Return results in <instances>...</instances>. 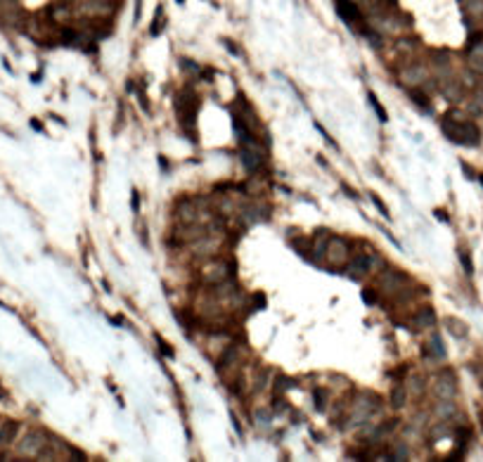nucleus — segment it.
<instances>
[{
    "instance_id": "1",
    "label": "nucleus",
    "mask_w": 483,
    "mask_h": 462,
    "mask_svg": "<svg viewBox=\"0 0 483 462\" xmlns=\"http://www.w3.org/2000/svg\"><path fill=\"white\" fill-rule=\"evenodd\" d=\"M443 135H446L450 142H455V145H466V147H474V145L481 142V130L476 128L469 119H465V121H455V119L443 116Z\"/></svg>"
},
{
    "instance_id": "2",
    "label": "nucleus",
    "mask_w": 483,
    "mask_h": 462,
    "mask_svg": "<svg viewBox=\"0 0 483 462\" xmlns=\"http://www.w3.org/2000/svg\"><path fill=\"white\" fill-rule=\"evenodd\" d=\"M379 268H386L381 256H376V254H358V256H351V261L343 268V273L351 280H360V277L370 275V273H376Z\"/></svg>"
},
{
    "instance_id": "3",
    "label": "nucleus",
    "mask_w": 483,
    "mask_h": 462,
    "mask_svg": "<svg viewBox=\"0 0 483 462\" xmlns=\"http://www.w3.org/2000/svg\"><path fill=\"white\" fill-rule=\"evenodd\" d=\"M410 275H405L403 270H395V268H384V273H379V277H376V287L391 296L403 294L410 287Z\"/></svg>"
},
{
    "instance_id": "4",
    "label": "nucleus",
    "mask_w": 483,
    "mask_h": 462,
    "mask_svg": "<svg viewBox=\"0 0 483 462\" xmlns=\"http://www.w3.org/2000/svg\"><path fill=\"white\" fill-rule=\"evenodd\" d=\"M375 410H379V398L375 393H360L353 403V410L348 415V425H362L370 417H375Z\"/></svg>"
},
{
    "instance_id": "5",
    "label": "nucleus",
    "mask_w": 483,
    "mask_h": 462,
    "mask_svg": "<svg viewBox=\"0 0 483 462\" xmlns=\"http://www.w3.org/2000/svg\"><path fill=\"white\" fill-rule=\"evenodd\" d=\"M322 259L329 261V266H334L337 270L346 268V263L351 261V244L343 240V237H329Z\"/></svg>"
},
{
    "instance_id": "6",
    "label": "nucleus",
    "mask_w": 483,
    "mask_h": 462,
    "mask_svg": "<svg viewBox=\"0 0 483 462\" xmlns=\"http://www.w3.org/2000/svg\"><path fill=\"white\" fill-rule=\"evenodd\" d=\"M48 445V436L40 431V429H31L24 434V439L19 441L17 450H19V458H26V460H34L40 455V450Z\"/></svg>"
},
{
    "instance_id": "7",
    "label": "nucleus",
    "mask_w": 483,
    "mask_h": 462,
    "mask_svg": "<svg viewBox=\"0 0 483 462\" xmlns=\"http://www.w3.org/2000/svg\"><path fill=\"white\" fill-rule=\"evenodd\" d=\"M431 393L438 398V401H452L457 396V379L452 374V370H443L433 377L431 382Z\"/></svg>"
},
{
    "instance_id": "8",
    "label": "nucleus",
    "mask_w": 483,
    "mask_h": 462,
    "mask_svg": "<svg viewBox=\"0 0 483 462\" xmlns=\"http://www.w3.org/2000/svg\"><path fill=\"white\" fill-rule=\"evenodd\" d=\"M337 12H339V17L353 29V31H358L362 36H367L370 31L365 29V21H362V15H360L358 5L353 2V0H337Z\"/></svg>"
},
{
    "instance_id": "9",
    "label": "nucleus",
    "mask_w": 483,
    "mask_h": 462,
    "mask_svg": "<svg viewBox=\"0 0 483 462\" xmlns=\"http://www.w3.org/2000/svg\"><path fill=\"white\" fill-rule=\"evenodd\" d=\"M239 360H242V351L237 344H230L225 351L220 353V360H218V372L223 379H230L239 372Z\"/></svg>"
},
{
    "instance_id": "10",
    "label": "nucleus",
    "mask_w": 483,
    "mask_h": 462,
    "mask_svg": "<svg viewBox=\"0 0 483 462\" xmlns=\"http://www.w3.org/2000/svg\"><path fill=\"white\" fill-rule=\"evenodd\" d=\"M233 273H234V263H230V261H209L201 268V277L209 284H218V282L228 280Z\"/></svg>"
},
{
    "instance_id": "11",
    "label": "nucleus",
    "mask_w": 483,
    "mask_h": 462,
    "mask_svg": "<svg viewBox=\"0 0 483 462\" xmlns=\"http://www.w3.org/2000/svg\"><path fill=\"white\" fill-rule=\"evenodd\" d=\"M427 76H429V71H427V67H424V64H412V67H408V69H403V71L398 74V78H400L405 86L417 88V86H422V83L427 81Z\"/></svg>"
},
{
    "instance_id": "12",
    "label": "nucleus",
    "mask_w": 483,
    "mask_h": 462,
    "mask_svg": "<svg viewBox=\"0 0 483 462\" xmlns=\"http://www.w3.org/2000/svg\"><path fill=\"white\" fill-rule=\"evenodd\" d=\"M190 249H192V254H195V256H204V259H209V256H214L215 251L220 249V240L201 235L199 240H192Z\"/></svg>"
},
{
    "instance_id": "13",
    "label": "nucleus",
    "mask_w": 483,
    "mask_h": 462,
    "mask_svg": "<svg viewBox=\"0 0 483 462\" xmlns=\"http://www.w3.org/2000/svg\"><path fill=\"white\" fill-rule=\"evenodd\" d=\"M24 17L17 0H0V19L7 24H19Z\"/></svg>"
},
{
    "instance_id": "14",
    "label": "nucleus",
    "mask_w": 483,
    "mask_h": 462,
    "mask_svg": "<svg viewBox=\"0 0 483 462\" xmlns=\"http://www.w3.org/2000/svg\"><path fill=\"white\" fill-rule=\"evenodd\" d=\"M239 161H242L247 173H256V171H261V152L251 147H242L239 149Z\"/></svg>"
},
{
    "instance_id": "15",
    "label": "nucleus",
    "mask_w": 483,
    "mask_h": 462,
    "mask_svg": "<svg viewBox=\"0 0 483 462\" xmlns=\"http://www.w3.org/2000/svg\"><path fill=\"white\" fill-rule=\"evenodd\" d=\"M433 322H436V313H433L431 306H422L417 313L412 315V327L414 330H429Z\"/></svg>"
},
{
    "instance_id": "16",
    "label": "nucleus",
    "mask_w": 483,
    "mask_h": 462,
    "mask_svg": "<svg viewBox=\"0 0 483 462\" xmlns=\"http://www.w3.org/2000/svg\"><path fill=\"white\" fill-rule=\"evenodd\" d=\"M443 325H446V330L450 332V337H455V339H466V337H469V325H466L465 320L455 318V315L446 318Z\"/></svg>"
},
{
    "instance_id": "17",
    "label": "nucleus",
    "mask_w": 483,
    "mask_h": 462,
    "mask_svg": "<svg viewBox=\"0 0 483 462\" xmlns=\"http://www.w3.org/2000/svg\"><path fill=\"white\" fill-rule=\"evenodd\" d=\"M424 353H427V358L443 360V358H446V344H443V339H441L438 334H431L427 346H424Z\"/></svg>"
},
{
    "instance_id": "18",
    "label": "nucleus",
    "mask_w": 483,
    "mask_h": 462,
    "mask_svg": "<svg viewBox=\"0 0 483 462\" xmlns=\"http://www.w3.org/2000/svg\"><path fill=\"white\" fill-rule=\"evenodd\" d=\"M441 88H443L446 100H450V102H457V100H462V95H465V88H462L460 81H443Z\"/></svg>"
},
{
    "instance_id": "19",
    "label": "nucleus",
    "mask_w": 483,
    "mask_h": 462,
    "mask_svg": "<svg viewBox=\"0 0 483 462\" xmlns=\"http://www.w3.org/2000/svg\"><path fill=\"white\" fill-rule=\"evenodd\" d=\"M457 408H455V403L452 401H438L436 403V415H438V420H446V422H450V420H455L457 417Z\"/></svg>"
},
{
    "instance_id": "20",
    "label": "nucleus",
    "mask_w": 483,
    "mask_h": 462,
    "mask_svg": "<svg viewBox=\"0 0 483 462\" xmlns=\"http://www.w3.org/2000/svg\"><path fill=\"white\" fill-rule=\"evenodd\" d=\"M450 434H452V426H450V422L441 420V425H436V426H431V429H429V441H431V444H438V441L447 439Z\"/></svg>"
},
{
    "instance_id": "21",
    "label": "nucleus",
    "mask_w": 483,
    "mask_h": 462,
    "mask_svg": "<svg viewBox=\"0 0 483 462\" xmlns=\"http://www.w3.org/2000/svg\"><path fill=\"white\" fill-rule=\"evenodd\" d=\"M178 216L182 218V223H197L199 211H197V206H195V204L180 202L178 204Z\"/></svg>"
},
{
    "instance_id": "22",
    "label": "nucleus",
    "mask_w": 483,
    "mask_h": 462,
    "mask_svg": "<svg viewBox=\"0 0 483 462\" xmlns=\"http://www.w3.org/2000/svg\"><path fill=\"white\" fill-rule=\"evenodd\" d=\"M408 95H410V100L419 107V109H424V111H429V107H431V100H429V95H427V90L422 92V90H408Z\"/></svg>"
},
{
    "instance_id": "23",
    "label": "nucleus",
    "mask_w": 483,
    "mask_h": 462,
    "mask_svg": "<svg viewBox=\"0 0 483 462\" xmlns=\"http://www.w3.org/2000/svg\"><path fill=\"white\" fill-rule=\"evenodd\" d=\"M405 401H408V389L403 387V384L394 387V391H391V406L395 410H400V408L405 406Z\"/></svg>"
},
{
    "instance_id": "24",
    "label": "nucleus",
    "mask_w": 483,
    "mask_h": 462,
    "mask_svg": "<svg viewBox=\"0 0 483 462\" xmlns=\"http://www.w3.org/2000/svg\"><path fill=\"white\" fill-rule=\"evenodd\" d=\"M15 429H17V422H2L0 425V448H5V445L12 441Z\"/></svg>"
},
{
    "instance_id": "25",
    "label": "nucleus",
    "mask_w": 483,
    "mask_h": 462,
    "mask_svg": "<svg viewBox=\"0 0 483 462\" xmlns=\"http://www.w3.org/2000/svg\"><path fill=\"white\" fill-rule=\"evenodd\" d=\"M166 26V17H163V7H157V12H154V21H152V26H149V36H159L161 29Z\"/></svg>"
},
{
    "instance_id": "26",
    "label": "nucleus",
    "mask_w": 483,
    "mask_h": 462,
    "mask_svg": "<svg viewBox=\"0 0 483 462\" xmlns=\"http://www.w3.org/2000/svg\"><path fill=\"white\" fill-rule=\"evenodd\" d=\"M408 389H410L414 396H422V391H424V382H422V377H419V374H412L410 379H408Z\"/></svg>"
},
{
    "instance_id": "27",
    "label": "nucleus",
    "mask_w": 483,
    "mask_h": 462,
    "mask_svg": "<svg viewBox=\"0 0 483 462\" xmlns=\"http://www.w3.org/2000/svg\"><path fill=\"white\" fill-rule=\"evenodd\" d=\"M370 102H372V107H375L376 116H379V121H381V124H386V121H389V114L384 111V107H381V102L376 100V95H375V92H370Z\"/></svg>"
},
{
    "instance_id": "28",
    "label": "nucleus",
    "mask_w": 483,
    "mask_h": 462,
    "mask_svg": "<svg viewBox=\"0 0 483 462\" xmlns=\"http://www.w3.org/2000/svg\"><path fill=\"white\" fill-rule=\"evenodd\" d=\"M370 197H372V202L376 204V209H379V213H381V216H384L386 221H391V211L386 209V204L381 202V197H379V195H375V192H370Z\"/></svg>"
},
{
    "instance_id": "29",
    "label": "nucleus",
    "mask_w": 483,
    "mask_h": 462,
    "mask_svg": "<svg viewBox=\"0 0 483 462\" xmlns=\"http://www.w3.org/2000/svg\"><path fill=\"white\" fill-rule=\"evenodd\" d=\"M313 401H315V408L322 412L324 406H327V393H324V391H315V393H313Z\"/></svg>"
},
{
    "instance_id": "30",
    "label": "nucleus",
    "mask_w": 483,
    "mask_h": 462,
    "mask_svg": "<svg viewBox=\"0 0 483 462\" xmlns=\"http://www.w3.org/2000/svg\"><path fill=\"white\" fill-rule=\"evenodd\" d=\"M460 259H462V266H465L466 275H471V273H474V266H471V256L466 254L465 249H460Z\"/></svg>"
},
{
    "instance_id": "31",
    "label": "nucleus",
    "mask_w": 483,
    "mask_h": 462,
    "mask_svg": "<svg viewBox=\"0 0 483 462\" xmlns=\"http://www.w3.org/2000/svg\"><path fill=\"white\" fill-rule=\"evenodd\" d=\"M479 43H483V34H481V31H474V34H471V38L466 40V48L471 50V48H476Z\"/></svg>"
},
{
    "instance_id": "32",
    "label": "nucleus",
    "mask_w": 483,
    "mask_h": 462,
    "mask_svg": "<svg viewBox=\"0 0 483 462\" xmlns=\"http://www.w3.org/2000/svg\"><path fill=\"white\" fill-rule=\"evenodd\" d=\"M272 415H268V410H256V422L258 425H270Z\"/></svg>"
},
{
    "instance_id": "33",
    "label": "nucleus",
    "mask_w": 483,
    "mask_h": 462,
    "mask_svg": "<svg viewBox=\"0 0 483 462\" xmlns=\"http://www.w3.org/2000/svg\"><path fill=\"white\" fill-rule=\"evenodd\" d=\"M223 45H225V48L230 50V55H234V57H239V55H242V53H239V48L234 45V43H233V40H230V38H223Z\"/></svg>"
},
{
    "instance_id": "34",
    "label": "nucleus",
    "mask_w": 483,
    "mask_h": 462,
    "mask_svg": "<svg viewBox=\"0 0 483 462\" xmlns=\"http://www.w3.org/2000/svg\"><path fill=\"white\" fill-rule=\"evenodd\" d=\"M362 299H365V303H367V306L376 303V294H372V289H362Z\"/></svg>"
},
{
    "instance_id": "35",
    "label": "nucleus",
    "mask_w": 483,
    "mask_h": 462,
    "mask_svg": "<svg viewBox=\"0 0 483 462\" xmlns=\"http://www.w3.org/2000/svg\"><path fill=\"white\" fill-rule=\"evenodd\" d=\"M315 128L320 130V133H322V138H324V140H327V142H329V145H334V147H337V142H334V140H332V135H329V133H327V130L322 128L320 124H315Z\"/></svg>"
},
{
    "instance_id": "36",
    "label": "nucleus",
    "mask_w": 483,
    "mask_h": 462,
    "mask_svg": "<svg viewBox=\"0 0 483 462\" xmlns=\"http://www.w3.org/2000/svg\"><path fill=\"white\" fill-rule=\"evenodd\" d=\"M130 195H133V204H130V206H133V211L138 213V209H140V195H138V190H133Z\"/></svg>"
},
{
    "instance_id": "37",
    "label": "nucleus",
    "mask_w": 483,
    "mask_h": 462,
    "mask_svg": "<svg viewBox=\"0 0 483 462\" xmlns=\"http://www.w3.org/2000/svg\"><path fill=\"white\" fill-rule=\"evenodd\" d=\"M157 341H159L161 351L166 353V355H168V358H173V349H171V346H168V344H163V341H161V337H157Z\"/></svg>"
},
{
    "instance_id": "38",
    "label": "nucleus",
    "mask_w": 483,
    "mask_h": 462,
    "mask_svg": "<svg viewBox=\"0 0 483 462\" xmlns=\"http://www.w3.org/2000/svg\"><path fill=\"white\" fill-rule=\"evenodd\" d=\"M462 168H465V176H466V178H476V176H479V173H474V171L469 168V164H462Z\"/></svg>"
},
{
    "instance_id": "39",
    "label": "nucleus",
    "mask_w": 483,
    "mask_h": 462,
    "mask_svg": "<svg viewBox=\"0 0 483 462\" xmlns=\"http://www.w3.org/2000/svg\"><path fill=\"white\" fill-rule=\"evenodd\" d=\"M31 128L38 130V133H43V124H40L38 119H31Z\"/></svg>"
},
{
    "instance_id": "40",
    "label": "nucleus",
    "mask_w": 483,
    "mask_h": 462,
    "mask_svg": "<svg viewBox=\"0 0 483 462\" xmlns=\"http://www.w3.org/2000/svg\"><path fill=\"white\" fill-rule=\"evenodd\" d=\"M436 216H438L441 221H446V223H447V213H446V211H441V209H436Z\"/></svg>"
},
{
    "instance_id": "41",
    "label": "nucleus",
    "mask_w": 483,
    "mask_h": 462,
    "mask_svg": "<svg viewBox=\"0 0 483 462\" xmlns=\"http://www.w3.org/2000/svg\"><path fill=\"white\" fill-rule=\"evenodd\" d=\"M159 164H161V168H163V171H166V168H168V161H166V159H163V157H159Z\"/></svg>"
},
{
    "instance_id": "42",
    "label": "nucleus",
    "mask_w": 483,
    "mask_h": 462,
    "mask_svg": "<svg viewBox=\"0 0 483 462\" xmlns=\"http://www.w3.org/2000/svg\"><path fill=\"white\" fill-rule=\"evenodd\" d=\"M476 178H479V180H481V183H483V173H479V176H476Z\"/></svg>"
},
{
    "instance_id": "43",
    "label": "nucleus",
    "mask_w": 483,
    "mask_h": 462,
    "mask_svg": "<svg viewBox=\"0 0 483 462\" xmlns=\"http://www.w3.org/2000/svg\"><path fill=\"white\" fill-rule=\"evenodd\" d=\"M176 2H178V5H182V2H185V0H176Z\"/></svg>"
}]
</instances>
